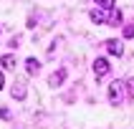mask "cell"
I'll return each instance as SVG.
<instances>
[{
    "mask_svg": "<svg viewBox=\"0 0 134 129\" xmlns=\"http://www.w3.org/2000/svg\"><path fill=\"white\" fill-rule=\"evenodd\" d=\"M0 119H10V111L8 109H0Z\"/></svg>",
    "mask_w": 134,
    "mask_h": 129,
    "instance_id": "4fadbf2b",
    "label": "cell"
},
{
    "mask_svg": "<svg viewBox=\"0 0 134 129\" xmlns=\"http://www.w3.org/2000/svg\"><path fill=\"white\" fill-rule=\"evenodd\" d=\"M0 89H3V74H0Z\"/></svg>",
    "mask_w": 134,
    "mask_h": 129,
    "instance_id": "5bb4252c",
    "label": "cell"
},
{
    "mask_svg": "<svg viewBox=\"0 0 134 129\" xmlns=\"http://www.w3.org/2000/svg\"><path fill=\"white\" fill-rule=\"evenodd\" d=\"M63 78H66V68H58V71H53V74H51L48 86H53V89H56V86H61V83H63Z\"/></svg>",
    "mask_w": 134,
    "mask_h": 129,
    "instance_id": "5b68a950",
    "label": "cell"
},
{
    "mask_svg": "<svg viewBox=\"0 0 134 129\" xmlns=\"http://www.w3.org/2000/svg\"><path fill=\"white\" fill-rule=\"evenodd\" d=\"M104 46H106V51L111 53V56H116V58L124 53V46H121V41H114V38H111V41H106Z\"/></svg>",
    "mask_w": 134,
    "mask_h": 129,
    "instance_id": "3957f363",
    "label": "cell"
},
{
    "mask_svg": "<svg viewBox=\"0 0 134 129\" xmlns=\"http://www.w3.org/2000/svg\"><path fill=\"white\" fill-rule=\"evenodd\" d=\"M116 23H121V13L114 8V10H111V18H109V25H116Z\"/></svg>",
    "mask_w": 134,
    "mask_h": 129,
    "instance_id": "9c48e42d",
    "label": "cell"
},
{
    "mask_svg": "<svg viewBox=\"0 0 134 129\" xmlns=\"http://www.w3.org/2000/svg\"><path fill=\"white\" fill-rule=\"evenodd\" d=\"M96 3L104 8V10H114V0H96Z\"/></svg>",
    "mask_w": 134,
    "mask_h": 129,
    "instance_id": "30bf717a",
    "label": "cell"
},
{
    "mask_svg": "<svg viewBox=\"0 0 134 129\" xmlns=\"http://www.w3.org/2000/svg\"><path fill=\"white\" fill-rule=\"evenodd\" d=\"M10 94H13V99L23 101V99H25V94H28V89H25V83H23V81H15L13 89H10Z\"/></svg>",
    "mask_w": 134,
    "mask_h": 129,
    "instance_id": "277c9868",
    "label": "cell"
},
{
    "mask_svg": "<svg viewBox=\"0 0 134 129\" xmlns=\"http://www.w3.org/2000/svg\"><path fill=\"white\" fill-rule=\"evenodd\" d=\"M124 38H134V23L124 25Z\"/></svg>",
    "mask_w": 134,
    "mask_h": 129,
    "instance_id": "8fae6325",
    "label": "cell"
},
{
    "mask_svg": "<svg viewBox=\"0 0 134 129\" xmlns=\"http://www.w3.org/2000/svg\"><path fill=\"white\" fill-rule=\"evenodd\" d=\"M25 71H28L30 76H36L38 71H41V63H38L36 58H28V61H25Z\"/></svg>",
    "mask_w": 134,
    "mask_h": 129,
    "instance_id": "52a82bcc",
    "label": "cell"
},
{
    "mask_svg": "<svg viewBox=\"0 0 134 129\" xmlns=\"http://www.w3.org/2000/svg\"><path fill=\"white\" fill-rule=\"evenodd\" d=\"M109 68H111V66H109L106 58H96V61H94V76H96V78H104V76L109 74Z\"/></svg>",
    "mask_w": 134,
    "mask_h": 129,
    "instance_id": "7a4b0ae2",
    "label": "cell"
},
{
    "mask_svg": "<svg viewBox=\"0 0 134 129\" xmlns=\"http://www.w3.org/2000/svg\"><path fill=\"white\" fill-rule=\"evenodd\" d=\"M0 63H3L5 68H15V56H13V53H5V56L0 58Z\"/></svg>",
    "mask_w": 134,
    "mask_h": 129,
    "instance_id": "ba28073f",
    "label": "cell"
},
{
    "mask_svg": "<svg viewBox=\"0 0 134 129\" xmlns=\"http://www.w3.org/2000/svg\"><path fill=\"white\" fill-rule=\"evenodd\" d=\"M127 89H129V94H132V96H134V76H132V78H129V81H127Z\"/></svg>",
    "mask_w": 134,
    "mask_h": 129,
    "instance_id": "7c38bea8",
    "label": "cell"
},
{
    "mask_svg": "<svg viewBox=\"0 0 134 129\" xmlns=\"http://www.w3.org/2000/svg\"><path fill=\"white\" fill-rule=\"evenodd\" d=\"M124 91H127V83H121V81H114L109 86V101H111V106H121V101L127 96Z\"/></svg>",
    "mask_w": 134,
    "mask_h": 129,
    "instance_id": "6da1fadb",
    "label": "cell"
},
{
    "mask_svg": "<svg viewBox=\"0 0 134 129\" xmlns=\"http://www.w3.org/2000/svg\"><path fill=\"white\" fill-rule=\"evenodd\" d=\"M91 20L94 23H109V18H111V10H109V13H106L104 8H101V10H91Z\"/></svg>",
    "mask_w": 134,
    "mask_h": 129,
    "instance_id": "8992f818",
    "label": "cell"
}]
</instances>
